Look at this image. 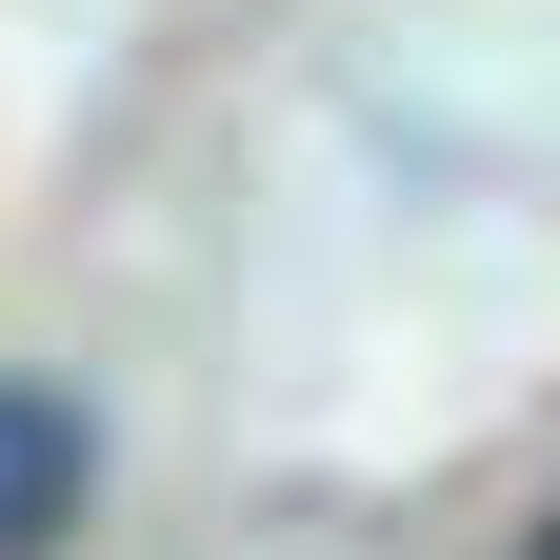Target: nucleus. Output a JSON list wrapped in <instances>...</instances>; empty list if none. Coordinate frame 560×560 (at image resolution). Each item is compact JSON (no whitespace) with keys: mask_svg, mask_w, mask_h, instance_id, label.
<instances>
[{"mask_svg":"<svg viewBox=\"0 0 560 560\" xmlns=\"http://www.w3.org/2000/svg\"><path fill=\"white\" fill-rule=\"evenodd\" d=\"M521 560H560V521H540V540H521Z\"/></svg>","mask_w":560,"mask_h":560,"instance_id":"f03ea898","label":"nucleus"},{"mask_svg":"<svg viewBox=\"0 0 560 560\" xmlns=\"http://www.w3.org/2000/svg\"><path fill=\"white\" fill-rule=\"evenodd\" d=\"M101 501V441H81V400L60 381H0V560H60Z\"/></svg>","mask_w":560,"mask_h":560,"instance_id":"f257e3e1","label":"nucleus"}]
</instances>
